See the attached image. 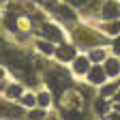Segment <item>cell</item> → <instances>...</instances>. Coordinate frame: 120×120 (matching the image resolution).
<instances>
[{
    "mask_svg": "<svg viewBox=\"0 0 120 120\" xmlns=\"http://www.w3.org/2000/svg\"><path fill=\"white\" fill-rule=\"evenodd\" d=\"M37 101H39V105H43V107H47V105H49V97L45 94V92H43V94H39V97H37Z\"/></svg>",
    "mask_w": 120,
    "mask_h": 120,
    "instance_id": "10",
    "label": "cell"
},
{
    "mask_svg": "<svg viewBox=\"0 0 120 120\" xmlns=\"http://www.w3.org/2000/svg\"><path fill=\"white\" fill-rule=\"evenodd\" d=\"M97 109H99V114H105V103H103L101 99L97 101Z\"/></svg>",
    "mask_w": 120,
    "mask_h": 120,
    "instance_id": "15",
    "label": "cell"
},
{
    "mask_svg": "<svg viewBox=\"0 0 120 120\" xmlns=\"http://www.w3.org/2000/svg\"><path fill=\"white\" fill-rule=\"evenodd\" d=\"M105 30H107L109 34H118V32H120V22H114V24H109V26H105Z\"/></svg>",
    "mask_w": 120,
    "mask_h": 120,
    "instance_id": "7",
    "label": "cell"
},
{
    "mask_svg": "<svg viewBox=\"0 0 120 120\" xmlns=\"http://www.w3.org/2000/svg\"><path fill=\"white\" fill-rule=\"evenodd\" d=\"M24 105H28V107H30V105H34V97L26 94V97H24Z\"/></svg>",
    "mask_w": 120,
    "mask_h": 120,
    "instance_id": "14",
    "label": "cell"
},
{
    "mask_svg": "<svg viewBox=\"0 0 120 120\" xmlns=\"http://www.w3.org/2000/svg\"><path fill=\"white\" fill-rule=\"evenodd\" d=\"M73 69H75V73H88V58H77Z\"/></svg>",
    "mask_w": 120,
    "mask_h": 120,
    "instance_id": "5",
    "label": "cell"
},
{
    "mask_svg": "<svg viewBox=\"0 0 120 120\" xmlns=\"http://www.w3.org/2000/svg\"><path fill=\"white\" fill-rule=\"evenodd\" d=\"M67 120H82V116L75 112H67Z\"/></svg>",
    "mask_w": 120,
    "mask_h": 120,
    "instance_id": "13",
    "label": "cell"
},
{
    "mask_svg": "<svg viewBox=\"0 0 120 120\" xmlns=\"http://www.w3.org/2000/svg\"><path fill=\"white\" fill-rule=\"evenodd\" d=\"M120 71V64H118V60H107L105 62V73H109V75H116Z\"/></svg>",
    "mask_w": 120,
    "mask_h": 120,
    "instance_id": "6",
    "label": "cell"
},
{
    "mask_svg": "<svg viewBox=\"0 0 120 120\" xmlns=\"http://www.w3.org/2000/svg\"><path fill=\"white\" fill-rule=\"evenodd\" d=\"M7 28H9V30H15V28H17V26H15V17H13V15H11V17H7Z\"/></svg>",
    "mask_w": 120,
    "mask_h": 120,
    "instance_id": "12",
    "label": "cell"
},
{
    "mask_svg": "<svg viewBox=\"0 0 120 120\" xmlns=\"http://www.w3.org/2000/svg\"><path fill=\"white\" fill-rule=\"evenodd\" d=\"M118 15H120V9H118L114 2H107V4L103 7V17H105V19H116Z\"/></svg>",
    "mask_w": 120,
    "mask_h": 120,
    "instance_id": "4",
    "label": "cell"
},
{
    "mask_svg": "<svg viewBox=\"0 0 120 120\" xmlns=\"http://www.w3.org/2000/svg\"><path fill=\"white\" fill-rule=\"evenodd\" d=\"M39 49H41L43 54H52V52H54V47H52V45H49V43H43V41L39 43Z\"/></svg>",
    "mask_w": 120,
    "mask_h": 120,
    "instance_id": "9",
    "label": "cell"
},
{
    "mask_svg": "<svg viewBox=\"0 0 120 120\" xmlns=\"http://www.w3.org/2000/svg\"><path fill=\"white\" fill-rule=\"evenodd\" d=\"M105 54L101 52V49H92V52H90V58H92V60H101Z\"/></svg>",
    "mask_w": 120,
    "mask_h": 120,
    "instance_id": "11",
    "label": "cell"
},
{
    "mask_svg": "<svg viewBox=\"0 0 120 120\" xmlns=\"http://www.w3.org/2000/svg\"><path fill=\"white\" fill-rule=\"evenodd\" d=\"M114 52H116V54H120V37H118V39H116V43H114Z\"/></svg>",
    "mask_w": 120,
    "mask_h": 120,
    "instance_id": "16",
    "label": "cell"
},
{
    "mask_svg": "<svg viewBox=\"0 0 120 120\" xmlns=\"http://www.w3.org/2000/svg\"><path fill=\"white\" fill-rule=\"evenodd\" d=\"M56 56H58L60 60H73V56H75V49L71 47V45H60V47L56 49Z\"/></svg>",
    "mask_w": 120,
    "mask_h": 120,
    "instance_id": "3",
    "label": "cell"
},
{
    "mask_svg": "<svg viewBox=\"0 0 120 120\" xmlns=\"http://www.w3.org/2000/svg\"><path fill=\"white\" fill-rule=\"evenodd\" d=\"M19 92H22L19 86H9V88H7V94H9V97H17Z\"/></svg>",
    "mask_w": 120,
    "mask_h": 120,
    "instance_id": "8",
    "label": "cell"
},
{
    "mask_svg": "<svg viewBox=\"0 0 120 120\" xmlns=\"http://www.w3.org/2000/svg\"><path fill=\"white\" fill-rule=\"evenodd\" d=\"M41 32H43V37H45V39H52V41H62V32H60L56 26L45 24V26H41Z\"/></svg>",
    "mask_w": 120,
    "mask_h": 120,
    "instance_id": "1",
    "label": "cell"
},
{
    "mask_svg": "<svg viewBox=\"0 0 120 120\" xmlns=\"http://www.w3.org/2000/svg\"><path fill=\"white\" fill-rule=\"evenodd\" d=\"M116 99H118V101H120V90H118V94H116Z\"/></svg>",
    "mask_w": 120,
    "mask_h": 120,
    "instance_id": "19",
    "label": "cell"
},
{
    "mask_svg": "<svg viewBox=\"0 0 120 120\" xmlns=\"http://www.w3.org/2000/svg\"><path fill=\"white\" fill-rule=\"evenodd\" d=\"M116 109H118V112H120V105H118V107H116Z\"/></svg>",
    "mask_w": 120,
    "mask_h": 120,
    "instance_id": "21",
    "label": "cell"
},
{
    "mask_svg": "<svg viewBox=\"0 0 120 120\" xmlns=\"http://www.w3.org/2000/svg\"><path fill=\"white\" fill-rule=\"evenodd\" d=\"M112 92H114V88H109V86H107V88H103V97H109Z\"/></svg>",
    "mask_w": 120,
    "mask_h": 120,
    "instance_id": "17",
    "label": "cell"
},
{
    "mask_svg": "<svg viewBox=\"0 0 120 120\" xmlns=\"http://www.w3.org/2000/svg\"><path fill=\"white\" fill-rule=\"evenodd\" d=\"M41 118H43L41 112H32V120H41Z\"/></svg>",
    "mask_w": 120,
    "mask_h": 120,
    "instance_id": "18",
    "label": "cell"
},
{
    "mask_svg": "<svg viewBox=\"0 0 120 120\" xmlns=\"http://www.w3.org/2000/svg\"><path fill=\"white\" fill-rule=\"evenodd\" d=\"M2 75H4V71H2V69H0V77H2Z\"/></svg>",
    "mask_w": 120,
    "mask_h": 120,
    "instance_id": "20",
    "label": "cell"
},
{
    "mask_svg": "<svg viewBox=\"0 0 120 120\" xmlns=\"http://www.w3.org/2000/svg\"><path fill=\"white\" fill-rule=\"evenodd\" d=\"M88 79L92 82V84H103L105 82V69H101V67L90 69L88 71Z\"/></svg>",
    "mask_w": 120,
    "mask_h": 120,
    "instance_id": "2",
    "label": "cell"
}]
</instances>
